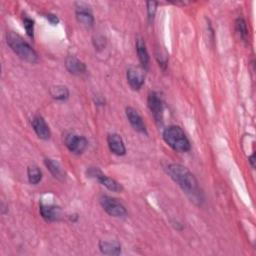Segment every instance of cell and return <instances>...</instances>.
Returning a JSON list of instances; mask_svg holds the SVG:
<instances>
[{
  "instance_id": "6da1fadb",
  "label": "cell",
  "mask_w": 256,
  "mask_h": 256,
  "mask_svg": "<svg viewBox=\"0 0 256 256\" xmlns=\"http://www.w3.org/2000/svg\"><path fill=\"white\" fill-rule=\"evenodd\" d=\"M167 173L192 201L198 203L202 201L203 198L198 181L185 166L177 163L169 164L167 166Z\"/></svg>"
},
{
  "instance_id": "7a4b0ae2",
  "label": "cell",
  "mask_w": 256,
  "mask_h": 256,
  "mask_svg": "<svg viewBox=\"0 0 256 256\" xmlns=\"http://www.w3.org/2000/svg\"><path fill=\"white\" fill-rule=\"evenodd\" d=\"M6 41L8 46L12 49V51L22 60L32 64L38 61V55L36 51L19 34L13 31L7 32Z\"/></svg>"
},
{
  "instance_id": "3957f363",
  "label": "cell",
  "mask_w": 256,
  "mask_h": 256,
  "mask_svg": "<svg viewBox=\"0 0 256 256\" xmlns=\"http://www.w3.org/2000/svg\"><path fill=\"white\" fill-rule=\"evenodd\" d=\"M163 139L168 146H170L174 151L179 153L188 152L191 149L189 139L182 130L181 127L176 125H171L163 131Z\"/></svg>"
},
{
  "instance_id": "277c9868",
  "label": "cell",
  "mask_w": 256,
  "mask_h": 256,
  "mask_svg": "<svg viewBox=\"0 0 256 256\" xmlns=\"http://www.w3.org/2000/svg\"><path fill=\"white\" fill-rule=\"evenodd\" d=\"M86 175L89 178L96 179L99 183H101L103 186H105L110 191L122 192L124 189L121 183H119L115 179L110 178L107 175H105L98 167H89L86 170Z\"/></svg>"
},
{
  "instance_id": "5b68a950",
  "label": "cell",
  "mask_w": 256,
  "mask_h": 256,
  "mask_svg": "<svg viewBox=\"0 0 256 256\" xmlns=\"http://www.w3.org/2000/svg\"><path fill=\"white\" fill-rule=\"evenodd\" d=\"M99 202L104 211L112 217L123 218L127 215V210L125 206L120 201L111 196L102 195L99 199Z\"/></svg>"
},
{
  "instance_id": "8992f818",
  "label": "cell",
  "mask_w": 256,
  "mask_h": 256,
  "mask_svg": "<svg viewBox=\"0 0 256 256\" xmlns=\"http://www.w3.org/2000/svg\"><path fill=\"white\" fill-rule=\"evenodd\" d=\"M64 143L68 150L76 155L82 154L88 145V141L83 135H78L73 132L67 133L65 135Z\"/></svg>"
},
{
  "instance_id": "52a82bcc",
  "label": "cell",
  "mask_w": 256,
  "mask_h": 256,
  "mask_svg": "<svg viewBox=\"0 0 256 256\" xmlns=\"http://www.w3.org/2000/svg\"><path fill=\"white\" fill-rule=\"evenodd\" d=\"M148 108L156 122H162L163 119V101L158 93L152 91L147 97Z\"/></svg>"
},
{
  "instance_id": "ba28073f",
  "label": "cell",
  "mask_w": 256,
  "mask_h": 256,
  "mask_svg": "<svg viewBox=\"0 0 256 256\" xmlns=\"http://www.w3.org/2000/svg\"><path fill=\"white\" fill-rule=\"evenodd\" d=\"M144 69L138 67H130L126 72L127 82L133 90H139L144 84L145 75Z\"/></svg>"
},
{
  "instance_id": "9c48e42d",
  "label": "cell",
  "mask_w": 256,
  "mask_h": 256,
  "mask_svg": "<svg viewBox=\"0 0 256 256\" xmlns=\"http://www.w3.org/2000/svg\"><path fill=\"white\" fill-rule=\"evenodd\" d=\"M125 113H126L128 121L131 124V126L133 127V129L139 133L147 135V129H146L145 123L143 122V119L140 116V114L138 113V111L136 109H134L133 107H126Z\"/></svg>"
},
{
  "instance_id": "30bf717a",
  "label": "cell",
  "mask_w": 256,
  "mask_h": 256,
  "mask_svg": "<svg viewBox=\"0 0 256 256\" xmlns=\"http://www.w3.org/2000/svg\"><path fill=\"white\" fill-rule=\"evenodd\" d=\"M107 143L110 151L117 155L123 156L126 154V147L123 142L122 137L117 133H110L107 136Z\"/></svg>"
},
{
  "instance_id": "8fae6325",
  "label": "cell",
  "mask_w": 256,
  "mask_h": 256,
  "mask_svg": "<svg viewBox=\"0 0 256 256\" xmlns=\"http://www.w3.org/2000/svg\"><path fill=\"white\" fill-rule=\"evenodd\" d=\"M78 4H79V6L76 7V11H75V17H76V20L78 21V23H80L86 27L93 26L94 16H93L91 10L89 9V7L82 3H78Z\"/></svg>"
},
{
  "instance_id": "7c38bea8",
  "label": "cell",
  "mask_w": 256,
  "mask_h": 256,
  "mask_svg": "<svg viewBox=\"0 0 256 256\" xmlns=\"http://www.w3.org/2000/svg\"><path fill=\"white\" fill-rule=\"evenodd\" d=\"M31 124H32V127H33L36 135L40 139L48 140L50 138V136H51L50 128L42 116L37 115V116L33 117Z\"/></svg>"
},
{
  "instance_id": "4fadbf2b",
  "label": "cell",
  "mask_w": 256,
  "mask_h": 256,
  "mask_svg": "<svg viewBox=\"0 0 256 256\" xmlns=\"http://www.w3.org/2000/svg\"><path fill=\"white\" fill-rule=\"evenodd\" d=\"M40 214L46 221H59L61 218V209L56 205L40 203Z\"/></svg>"
},
{
  "instance_id": "5bb4252c",
  "label": "cell",
  "mask_w": 256,
  "mask_h": 256,
  "mask_svg": "<svg viewBox=\"0 0 256 256\" xmlns=\"http://www.w3.org/2000/svg\"><path fill=\"white\" fill-rule=\"evenodd\" d=\"M66 69L73 75H82L86 73V65L75 56H68L65 60Z\"/></svg>"
},
{
  "instance_id": "9a60e30c",
  "label": "cell",
  "mask_w": 256,
  "mask_h": 256,
  "mask_svg": "<svg viewBox=\"0 0 256 256\" xmlns=\"http://www.w3.org/2000/svg\"><path fill=\"white\" fill-rule=\"evenodd\" d=\"M45 166L47 167V169L50 171V173L58 180L60 181H64L66 178V173L64 171V169L62 168V166L60 165V163L54 159H50V158H46L44 160Z\"/></svg>"
},
{
  "instance_id": "2e32d148",
  "label": "cell",
  "mask_w": 256,
  "mask_h": 256,
  "mask_svg": "<svg viewBox=\"0 0 256 256\" xmlns=\"http://www.w3.org/2000/svg\"><path fill=\"white\" fill-rule=\"evenodd\" d=\"M136 51L142 69L147 70L149 66V54L146 48V44L142 38H138L136 40Z\"/></svg>"
},
{
  "instance_id": "e0dca14e",
  "label": "cell",
  "mask_w": 256,
  "mask_h": 256,
  "mask_svg": "<svg viewBox=\"0 0 256 256\" xmlns=\"http://www.w3.org/2000/svg\"><path fill=\"white\" fill-rule=\"evenodd\" d=\"M99 249L106 255H119L121 253V245L118 242L99 241Z\"/></svg>"
},
{
  "instance_id": "ac0fdd59",
  "label": "cell",
  "mask_w": 256,
  "mask_h": 256,
  "mask_svg": "<svg viewBox=\"0 0 256 256\" xmlns=\"http://www.w3.org/2000/svg\"><path fill=\"white\" fill-rule=\"evenodd\" d=\"M49 93L55 100L65 101L69 98V90L64 85H53L49 89Z\"/></svg>"
},
{
  "instance_id": "d6986e66",
  "label": "cell",
  "mask_w": 256,
  "mask_h": 256,
  "mask_svg": "<svg viewBox=\"0 0 256 256\" xmlns=\"http://www.w3.org/2000/svg\"><path fill=\"white\" fill-rule=\"evenodd\" d=\"M27 176H28L29 182L33 185H36L42 179V172L38 166L31 165L27 169Z\"/></svg>"
},
{
  "instance_id": "ffe728a7",
  "label": "cell",
  "mask_w": 256,
  "mask_h": 256,
  "mask_svg": "<svg viewBox=\"0 0 256 256\" xmlns=\"http://www.w3.org/2000/svg\"><path fill=\"white\" fill-rule=\"evenodd\" d=\"M235 29L236 32L239 34L240 38L243 40L247 39L248 36V29H247V24L243 18H237L235 21Z\"/></svg>"
},
{
  "instance_id": "44dd1931",
  "label": "cell",
  "mask_w": 256,
  "mask_h": 256,
  "mask_svg": "<svg viewBox=\"0 0 256 256\" xmlns=\"http://www.w3.org/2000/svg\"><path fill=\"white\" fill-rule=\"evenodd\" d=\"M23 26H24V28L26 30L27 35L29 37L33 38V36H34V21L31 18L25 16L23 18Z\"/></svg>"
},
{
  "instance_id": "7402d4cb",
  "label": "cell",
  "mask_w": 256,
  "mask_h": 256,
  "mask_svg": "<svg viewBox=\"0 0 256 256\" xmlns=\"http://www.w3.org/2000/svg\"><path fill=\"white\" fill-rule=\"evenodd\" d=\"M146 6H147V17H148V20H149V22H152L154 17H155L156 10H157V2L148 1L146 3Z\"/></svg>"
},
{
  "instance_id": "603a6c76",
  "label": "cell",
  "mask_w": 256,
  "mask_h": 256,
  "mask_svg": "<svg viewBox=\"0 0 256 256\" xmlns=\"http://www.w3.org/2000/svg\"><path fill=\"white\" fill-rule=\"evenodd\" d=\"M45 17L47 18V20H48L52 25H57V24L59 23V18H58L57 15H55V14L48 13V14H46Z\"/></svg>"
},
{
  "instance_id": "cb8c5ba5",
  "label": "cell",
  "mask_w": 256,
  "mask_h": 256,
  "mask_svg": "<svg viewBox=\"0 0 256 256\" xmlns=\"http://www.w3.org/2000/svg\"><path fill=\"white\" fill-rule=\"evenodd\" d=\"M254 159H255V156H254V153L249 157V162L251 163V166H252V168H254L255 167V164H254Z\"/></svg>"
}]
</instances>
